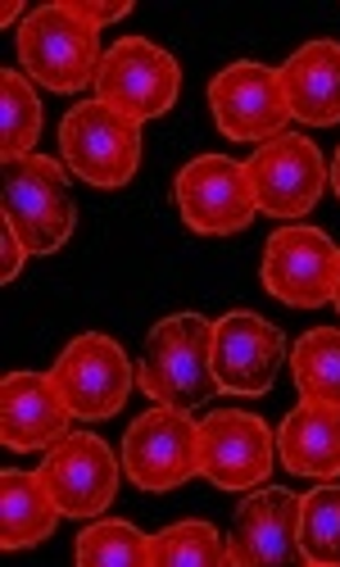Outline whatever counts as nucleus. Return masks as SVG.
Masks as SVG:
<instances>
[{"mask_svg":"<svg viewBox=\"0 0 340 567\" xmlns=\"http://www.w3.org/2000/svg\"><path fill=\"white\" fill-rule=\"evenodd\" d=\"M136 382L155 404L186 409V413H196L205 400H214L218 395L214 322L200 313H173V318L155 322V332L145 337Z\"/></svg>","mask_w":340,"mask_h":567,"instance_id":"1","label":"nucleus"},{"mask_svg":"<svg viewBox=\"0 0 340 567\" xmlns=\"http://www.w3.org/2000/svg\"><path fill=\"white\" fill-rule=\"evenodd\" d=\"M101 37L95 28H86L64 0L60 6H41L23 19L19 28V64L23 73L55 91V96H78V91L95 86V73H101Z\"/></svg>","mask_w":340,"mask_h":567,"instance_id":"2","label":"nucleus"},{"mask_svg":"<svg viewBox=\"0 0 340 567\" xmlns=\"http://www.w3.org/2000/svg\"><path fill=\"white\" fill-rule=\"evenodd\" d=\"M6 223L19 231L28 255H55L78 227L69 177L51 155L6 159Z\"/></svg>","mask_w":340,"mask_h":567,"instance_id":"3","label":"nucleus"},{"mask_svg":"<svg viewBox=\"0 0 340 567\" xmlns=\"http://www.w3.org/2000/svg\"><path fill=\"white\" fill-rule=\"evenodd\" d=\"M177 96H182L177 60L145 37L114 41L101 60V73H95V101L132 123H151V118L168 114L177 105Z\"/></svg>","mask_w":340,"mask_h":567,"instance_id":"4","label":"nucleus"},{"mask_svg":"<svg viewBox=\"0 0 340 567\" xmlns=\"http://www.w3.org/2000/svg\"><path fill=\"white\" fill-rule=\"evenodd\" d=\"M60 151L73 177L114 192V186H127L141 168V123L114 114L101 101H82L60 123Z\"/></svg>","mask_w":340,"mask_h":567,"instance_id":"5","label":"nucleus"},{"mask_svg":"<svg viewBox=\"0 0 340 567\" xmlns=\"http://www.w3.org/2000/svg\"><path fill=\"white\" fill-rule=\"evenodd\" d=\"M196 445H200V427L190 422V413L155 404L151 413H141L123 436L127 482L145 495H164V491L186 486L200 472Z\"/></svg>","mask_w":340,"mask_h":567,"instance_id":"6","label":"nucleus"},{"mask_svg":"<svg viewBox=\"0 0 340 567\" xmlns=\"http://www.w3.org/2000/svg\"><path fill=\"white\" fill-rule=\"evenodd\" d=\"M177 214L190 231L200 236H231L246 231L259 214L255 186L246 164H236L231 155H196L173 182Z\"/></svg>","mask_w":340,"mask_h":567,"instance_id":"7","label":"nucleus"},{"mask_svg":"<svg viewBox=\"0 0 340 567\" xmlns=\"http://www.w3.org/2000/svg\"><path fill=\"white\" fill-rule=\"evenodd\" d=\"M336 264L340 250L331 246V236L309 223H290L268 236L264 246V291L290 309H322L331 305L336 291Z\"/></svg>","mask_w":340,"mask_h":567,"instance_id":"8","label":"nucleus"},{"mask_svg":"<svg viewBox=\"0 0 340 567\" xmlns=\"http://www.w3.org/2000/svg\"><path fill=\"white\" fill-rule=\"evenodd\" d=\"M255 205L268 218H305L327 186V164L322 151L305 132H281L246 159Z\"/></svg>","mask_w":340,"mask_h":567,"instance_id":"9","label":"nucleus"},{"mask_svg":"<svg viewBox=\"0 0 340 567\" xmlns=\"http://www.w3.org/2000/svg\"><path fill=\"white\" fill-rule=\"evenodd\" d=\"M196 458L218 491H255L277 463V432L246 409H218L200 422Z\"/></svg>","mask_w":340,"mask_h":567,"instance_id":"10","label":"nucleus"},{"mask_svg":"<svg viewBox=\"0 0 340 567\" xmlns=\"http://www.w3.org/2000/svg\"><path fill=\"white\" fill-rule=\"evenodd\" d=\"M41 482L64 517H101L119 495V458L95 432H69L41 458Z\"/></svg>","mask_w":340,"mask_h":567,"instance_id":"11","label":"nucleus"},{"mask_svg":"<svg viewBox=\"0 0 340 567\" xmlns=\"http://www.w3.org/2000/svg\"><path fill=\"white\" fill-rule=\"evenodd\" d=\"M209 110L223 136L231 141H264L281 136L290 123V105L281 91V73L255 60H236L209 82Z\"/></svg>","mask_w":340,"mask_h":567,"instance_id":"12","label":"nucleus"},{"mask_svg":"<svg viewBox=\"0 0 340 567\" xmlns=\"http://www.w3.org/2000/svg\"><path fill=\"white\" fill-rule=\"evenodd\" d=\"M51 377H55L69 413L82 422L114 417L132 391V363H127L123 346L105 332H86V337L69 341V350L60 354Z\"/></svg>","mask_w":340,"mask_h":567,"instance_id":"13","label":"nucleus"},{"mask_svg":"<svg viewBox=\"0 0 340 567\" xmlns=\"http://www.w3.org/2000/svg\"><path fill=\"white\" fill-rule=\"evenodd\" d=\"M286 363V337L268 318L236 309L214 322V377L227 395H268Z\"/></svg>","mask_w":340,"mask_h":567,"instance_id":"14","label":"nucleus"},{"mask_svg":"<svg viewBox=\"0 0 340 567\" xmlns=\"http://www.w3.org/2000/svg\"><path fill=\"white\" fill-rule=\"evenodd\" d=\"M296 567L305 563L300 549V495L281 486L255 491L236 508V523L227 536V567Z\"/></svg>","mask_w":340,"mask_h":567,"instance_id":"15","label":"nucleus"},{"mask_svg":"<svg viewBox=\"0 0 340 567\" xmlns=\"http://www.w3.org/2000/svg\"><path fill=\"white\" fill-rule=\"evenodd\" d=\"M69 404L55 386V377L45 372H10L0 382V441L14 454L51 450L55 441L69 436Z\"/></svg>","mask_w":340,"mask_h":567,"instance_id":"16","label":"nucleus"},{"mask_svg":"<svg viewBox=\"0 0 340 567\" xmlns=\"http://www.w3.org/2000/svg\"><path fill=\"white\" fill-rule=\"evenodd\" d=\"M277 73L290 118H300L305 127L340 123V41H305Z\"/></svg>","mask_w":340,"mask_h":567,"instance_id":"17","label":"nucleus"},{"mask_svg":"<svg viewBox=\"0 0 340 567\" xmlns=\"http://www.w3.org/2000/svg\"><path fill=\"white\" fill-rule=\"evenodd\" d=\"M277 458L296 477H340V404L305 400L290 409L277 427Z\"/></svg>","mask_w":340,"mask_h":567,"instance_id":"18","label":"nucleus"},{"mask_svg":"<svg viewBox=\"0 0 340 567\" xmlns=\"http://www.w3.org/2000/svg\"><path fill=\"white\" fill-rule=\"evenodd\" d=\"M60 517L64 513L55 508L41 472H19V467L0 472V545L6 549H32L51 540Z\"/></svg>","mask_w":340,"mask_h":567,"instance_id":"19","label":"nucleus"},{"mask_svg":"<svg viewBox=\"0 0 340 567\" xmlns=\"http://www.w3.org/2000/svg\"><path fill=\"white\" fill-rule=\"evenodd\" d=\"M290 377L305 400L340 404V327H313L290 350Z\"/></svg>","mask_w":340,"mask_h":567,"instance_id":"20","label":"nucleus"},{"mask_svg":"<svg viewBox=\"0 0 340 567\" xmlns=\"http://www.w3.org/2000/svg\"><path fill=\"white\" fill-rule=\"evenodd\" d=\"M41 136V101L23 69H0V155L23 159Z\"/></svg>","mask_w":340,"mask_h":567,"instance_id":"21","label":"nucleus"},{"mask_svg":"<svg viewBox=\"0 0 340 567\" xmlns=\"http://www.w3.org/2000/svg\"><path fill=\"white\" fill-rule=\"evenodd\" d=\"M73 558L82 567H145L151 563V536L123 517H101V523L82 527Z\"/></svg>","mask_w":340,"mask_h":567,"instance_id":"22","label":"nucleus"},{"mask_svg":"<svg viewBox=\"0 0 340 567\" xmlns=\"http://www.w3.org/2000/svg\"><path fill=\"white\" fill-rule=\"evenodd\" d=\"M151 567H227V540L209 523H173L151 536Z\"/></svg>","mask_w":340,"mask_h":567,"instance_id":"23","label":"nucleus"},{"mask_svg":"<svg viewBox=\"0 0 340 567\" xmlns=\"http://www.w3.org/2000/svg\"><path fill=\"white\" fill-rule=\"evenodd\" d=\"M300 549L313 567H340V486H318L300 499Z\"/></svg>","mask_w":340,"mask_h":567,"instance_id":"24","label":"nucleus"},{"mask_svg":"<svg viewBox=\"0 0 340 567\" xmlns=\"http://www.w3.org/2000/svg\"><path fill=\"white\" fill-rule=\"evenodd\" d=\"M64 6L86 23V28H105V23H123L132 14V0H114V6H101V0H64Z\"/></svg>","mask_w":340,"mask_h":567,"instance_id":"25","label":"nucleus"},{"mask_svg":"<svg viewBox=\"0 0 340 567\" xmlns=\"http://www.w3.org/2000/svg\"><path fill=\"white\" fill-rule=\"evenodd\" d=\"M0 255H6V264H0V281H14L23 272V259H28V246L19 241V231L6 223L0 227Z\"/></svg>","mask_w":340,"mask_h":567,"instance_id":"26","label":"nucleus"},{"mask_svg":"<svg viewBox=\"0 0 340 567\" xmlns=\"http://www.w3.org/2000/svg\"><path fill=\"white\" fill-rule=\"evenodd\" d=\"M14 19H23V6H19V0H6V10H0V23L14 28Z\"/></svg>","mask_w":340,"mask_h":567,"instance_id":"27","label":"nucleus"},{"mask_svg":"<svg viewBox=\"0 0 340 567\" xmlns=\"http://www.w3.org/2000/svg\"><path fill=\"white\" fill-rule=\"evenodd\" d=\"M327 182H331V192H336V200H340V151H336V159H331V173H327Z\"/></svg>","mask_w":340,"mask_h":567,"instance_id":"28","label":"nucleus"},{"mask_svg":"<svg viewBox=\"0 0 340 567\" xmlns=\"http://www.w3.org/2000/svg\"><path fill=\"white\" fill-rule=\"evenodd\" d=\"M331 305L340 309V264H336V291H331Z\"/></svg>","mask_w":340,"mask_h":567,"instance_id":"29","label":"nucleus"}]
</instances>
